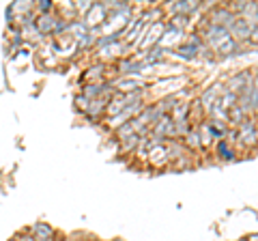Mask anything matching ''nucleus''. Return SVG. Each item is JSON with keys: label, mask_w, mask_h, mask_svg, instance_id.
<instances>
[{"label": "nucleus", "mask_w": 258, "mask_h": 241, "mask_svg": "<svg viewBox=\"0 0 258 241\" xmlns=\"http://www.w3.org/2000/svg\"><path fill=\"white\" fill-rule=\"evenodd\" d=\"M203 41L211 47L213 52L222 54V56H230V54H237L239 50V43L230 37V33L222 26H213V24H207V28L203 30Z\"/></svg>", "instance_id": "1"}, {"label": "nucleus", "mask_w": 258, "mask_h": 241, "mask_svg": "<svg viewBox=\"0 0 258 241\" xmlns=\"http://www.w3.org/2000/svg\"><path fill=\"white\" fill-rule=\"evenodd\" d=\"M108 20V5H103V3H95L91 9H88V13L84 15V24H86V28L91 30L95 26H103Z\"/></svg>", "instance_id": "2"}, {"label": "nucleus", "mask_w": 258, "mask_h": 241, "mask_svg": "<svg viewBox=\"0 0 258 241\" xmlns=\"http://www.w3.org/2000/svg\"><path fill=\"white\" fill-rule=\"evenodd\" d=\"M235 20H237V15H232L226 5L215 7V9H211V13H209V24H213V26H222L226 30H230V26H232V22Z\"/></svg>", "instance_id": "3"}, {"label": "nucleus", "mask_w": 258, "mask_h": 241, "mask_svg": "<svg viewBox=\"0 0 258 241\" xmlns=\"http://www.w3.org/2000/svg\"><path fill=\"white\" fill-rule=\"evenodd\" d=\"M144 110V103L142 101H138V103H132V106H127L120 114H116V116H112V118H108V125L112 127V130H118L120 125H125V123H129L132 118H136L140 114V112Z\"/></svg>", "instance_id": "4"}, {"label": "nucleus", "mask_w": 258, "mask_h": 241, "mask_svg": "<svg viewBox=\"0 0 258 241\" xmlns=\"http://www.w3.org/2000/svg\"><path fill=\"white\" fill-rule=\"evenodd\" d=\"M252 80H254V74L252 71H239L237 76H232L230 78V82H228V91L230 93H235L237 97L243 91H247L249 86H252Z\"/></svg>", "instance_id": "5"}, {"label": "nucleus", "mask_w": 258, "mask_h": 241, "mask_svg": "<svg viewBox=\"0 0 258 241\" xmlns=\"http://www.w3.org/2000/svg\"><path fill=\"white\" fill-rule=\"evenodd\" d=\"M237 140H241V144H245V147H252V144H256L258 140V132H256V123L254 120H243V123L239 125L237 130Z\"/></svg>", "instance_id": "6"}, {"label": "nucleus", "mask_w": 258, "mask_h": 241, "mask_svg": "<svg viewBox=\"0 0 258 241\" xmlns=\"http://www.w3.org/2000/svg\"><path fill=\"white\" fill-rule=\"evenodd\" d=\"M56 22H58V18H56L54 13H41V15H37V18H35V28L39 30V35H41V37L54 35Z\"/></svg>", "instance_id": "7"}, {"label": "nucleus", "mask_w": 258, "mask_h": 241, "mask_svg": "<svg viewBox=\"0 0 258 241\" xmlns=\"http://www.w3.org/2000/svg\"><path fill=\"white\" fill-rule=\"evenodd\" d=\"M164 30H166V24L164 22H155L153 26H147L144 28V41L140 43V47H151V45H157L159 43V39L161 35H164Z\"/></svg>", "instance_id": "8"}, {"label": "nucleus", "mask_w": 258, "mask_h": 241, "mask_svg": "<svg viewBox=\"0 0 258 241\" xmlns=\"http://www.w3.org/2000/svg\"><path fill=\"white\" fill-rule=\"evenodd\" d=\"M252 24H247L245 20H241V18H237L235 22H232V26H230V37L235 39V41L239 43V41H249V33H252Z\"/></svg>", "instance_id": "9"}, {"label": "nucleus", "mask_w": 258, "mask_h": 241, "mask_svg": "<svg viewBox=\"0 0 258 241\" xmlns=\"http://www.w3.org/2000/svg\"><path fill=\"white\" fill-rule=\"evenodd\" d=\"M112 88L116 93H136V91H142V82L136 78H120L116 82H112Z\"/></svg>", "instance_id": "10"}, {"label": "nucleus", "mask_w": 258, "mask_h": 241, "mask_svg": "<svg viewBox=\"0 0 258 241\" xmlns=\"http://www.w3.org/2000/svg\"><path fill=\"white\" fill-rule=\"evenodd\" d=\"M28 232H30V237L35 241H54V237H56L54 228L50 226V224H43V222L35 224V226H32Z\"/></svg>", "instance_id": "11"}, {"label": "nucleus", "mask_w": 258, "mask_h": 241, "mask_svg": "<svg viewBox=\"0 0 258 241\" xmlns=\"http://www.w3.org/2000/svg\"><path fill=\"white\" fill-rule=\"evenodd\" d=\"M220 84H213V86H209L207 88V91L203 93V95H200V99H198V103H200V106H203L205 110H209V108H211L213 106V103L217 101V99H220V95H222V91H220Z\"/></svg>", "instance_id": "12"}, {"label": "nucleus", "mask_w": 258, "mask_h": 241, "mask_svg": "<svg viewBox=\"0 0 258 241\" xmlns=\"http://www.w3.org/2000/svg\"><path fill=\"white\" fill-rule=\"evenodd\" d=\"M196 130H198L200 142H203V144H213L215 140H220V136H217L213 132V127H211V120H205V123H200Z\"/></svg>", "instance_id": "13"}, {"label": "nucleus", "mask_w": 258, "mask_h": 241, "mask_svg": "<svg viewBox=\"0 0 258 241\" xmlns=\"http://www.w3.org/2000/svg\"><path fill=\"white\" fill-rule=\"evenodd\" d=\"M200 9V3H194V0H185V3H172L170 5V11L174 15H185V18H189V13L198 11Z\"/></svg>", "instance_id": "14"}, {"label": "nucleus", "mask_w": 258, "mask_h": 241, "mask_svg": "<svg viewBox=\"0 0 258 241\" xmlns=\"http://www.w3.org/2000/svg\"><path fill=\"white\" fill-rule=\"evenodd\" d=\"M187 116H189V106L187 103H183V101H176L174 108L170 110V118L174 120V123H185Z\"/></svg>", "instance_id": "15"}, {"label": "nucleus", "mask_w": 258, "mask_h": 241, "mask_svg": "<svg viewBox=\"0 0 258 241\" xmlns=\"http://www.w3.org/2000/svg\"><path fill=\"white\" fill-rule=\"evenodd\" d=\"M215 151H217V157H222V159H235V151L230 149L228 140H217L215 142Z\"/></svg>", "instance_id": "16"}, {"label": "nucleus", "mask_w": 258, "mask_h": 241, "mask_svg": "<svg viewBox=\"0 0 258 241\" xmlns=\"http://www.w3.org/2000/svg\"><path fill=\"white\" fill-rule=\"evenodd\" d=\"M185 142H183V147H187L191 151H198L200 147H203V142H200V136H198V130H189L187 134L183 136Z\"/></svg>", "instance_id": "17"}, {"label": "nucleus", "mask_w": 258, "mask_h": 241, "mask_svg": "<svg viewBox=\"0 0 258 241\" xmlns=\"http://www.w3.org/2000/svg\"><path fill=\"white\" fill-rule=\"evenodd\" d=\"M247 97H249V110L258 114V76L256 74H254V80H252V86H249Z\"/></svg>", "instance_id": "18"}, {"label": "nucleus", "mask_w": 258, "mask_h": 241, "mask_svg": "<svg viewBox=\"0 0 258 241\" xmlns=\"http://www.w3.org/2000/svg\"><path fill=\"white\" fill-rule=\"evenodd\" d=\"M147 65L144 63H138V61H120L118 63V71L120 74H134V71H140Z\"/></svg>", "instance_id": "19"}, {"label": "nucleus", "mask_w": 258, "mask_h": 241, "mask_svg": "<svg viewBox=\"0 0 258 241\" xmlns=\"http://www.w3.org/2000/svg\"><path fill=\"white\" fill-rule=\"evenodd\" d=\"M249 118V114L243 110V108H239V106H235L232 110H228V120L230 123H235V125H241L243 120H247Z\"/></svg>", "instance_id": "20"}, {"label": "nucleus", "mask_w": 258, "mask_h": 241, "mask_svg": "<svg viewBox=\"0 0 258 241\" xmlns=\"http://www.w3.org/2000/svg\"><path fill=\"white\" fill-rule=\"evenodd\" d=\"M198 54V47L196 45H187V43H181L176 47V56H183V58H194Z\"/></svg>", "instance_id": "21"}, {"label": "nucleus", "mask_w": 258, "mask_h": 241, "mask_svg": "<svg viewBox=\"0 0 258 241\" xmlns=\"http://www.w3.org/2000/svg\"><path fill=\"white\" fill-rule=\"evenodd\" d=\"M120 144H123V151H136L138 149V144H140V136H129V138L125 140H120Z\"/></svg>", "instance_id": "22"}, {"label": "nucleus", "mask_w": 258, "mask_h": 241, "mask_svg": "<svg viewBox=\"0 0 258 241\" xmlns=\"http://www.w3.org/2000/svg\"><path fill=\"white\" fill-rule=\"evenodd\" d=\"M35 9L39 11V15H41V13H52L54 5L50 3V0H39V3H35Z\"/></svg>", "instance_id": "23"}, {"label": "nucleus", "mask_w": 258, "mask_h": 241, "mask_svg": "<svg viewBox=\"0 0 258 241\" xmlns=\"http://www.w3.org/2000/svg\"><path fill=\"white\" fill-rule=\"evenodd\" d=\"M88 103H91V101H88V99L84 97V95H80V97H76V106H78V110H80V112H84V114H86V110H88Z\"/></svg>", "instance_id": "24"}, {"label": "nucleus", "mask_w": 258, "mask_h": 241, "mask_svg": "<svg viewBox=\"0 0 258 241\" xmlns=\"http://www.w3.org/2000/svg\"><path fill=\"white\" fill-rule=\"evenodd\" d=\"M249 41H252L254 45H258V26L252 28V33H249Z\"/></svg>", "instance_id": "25"}, {"label": "nucleus", "mask_w": 258, "mask_h": 241, "mask_svg": "<svg viewBox=\"0 0 258 241\" xmlns=\"http://www.w3.org/2000/svg\"><path fill=\"white\" fill-rule=\"evenodd\" d=\"M114 241H123V239H114Z\"/></svg>", "instance_id": "26"}, {"label": "nucleus", "mask_w": 258, "mask_h": 241, "mask_svg": "<svg viewBox=\"0 0 258 241\" xmlns=\"http://www.w3.org/2000/svg\"><path fill=\"white\" fill-rule=\"evenodd\" d=\"M88 241H97V239H88Z\"/></svg>", "instance_id": "27"}, {"label": "nucleus", "mask_w": 258, "mask_h": 241, "mask_svg": "<svg viewBox=\"0 0 258 241\" xmlns=\"http://www.w3.org/2000/svg\"><path fill=\"white\" fill-rule=\"evenodd\" d=\"M256 76H258V74H256Z\"/></svg>", "instance_id": "28"}]
</instances>
